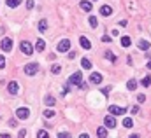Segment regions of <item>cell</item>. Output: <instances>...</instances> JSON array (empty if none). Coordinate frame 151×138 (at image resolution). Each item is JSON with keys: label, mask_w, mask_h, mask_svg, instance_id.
Here are the masks:
<instances>
[{"label": "cell", "mask_w": 151, "mask_h": 138, "mask_svg": "<svg viewBox=\"0 0 151 138\" xmlns=\"http://www.w3.org/2000/svg\"><path fill=\"white\" fill-rule=\"evenodd\" d=\"M19 49H21V53L27 54V56H32V53H33L32 44H30V42H27V40H23V42L19 44Z\"/></svg>", "instance_id": "1"}, {"label": "cell", "mask_w": 151, "mask_h": 138, "mask_svg": "<svg viewBox=\"0 0 151 138\" xmlns=\"http://www.w3.org/2000/svg\"><path fill=\"white\" fill-rule=\"evenodd\" d=\"M56 49H58L60 53H67V51L70 49V40H69V39H63V40H60V44L56 45Z\"/></svg>", "instance_id": "2"}, {"label": "cell", "mask_w": 151, "mask_h": 138, "mask_svg": "<svg viewBox=\"0 0 151 138\" xmlns=\"http://www.w3.org/2000/svg\"><path fill=\"white\" fill-rule=\"evenodd\" d=\"M39 72V63H28L25 66V74L27 75H35Z\"/></svg>", "instance_id": "3"}, {"label": "cell", "mask_w": 151, "mask_h": 138, "mask_svg": "<svg viewBox=\"0 0 151 138\" xmlns=\"http://www.w3.org/2000/svg\"><path fill=\"white\" fill-rule=\"evenodd\" d=\"M0 47H2V51L4 53H9V51H12V39H4L2 42H0Z\"/></svg>", "instance_id": "4"}, {"label": "cell", "mask_w": 151, "mask_h": 138, "mask_svg": "<svg viewBox=\"0 0 151 138\" xmlns=\"http://www.w3.org/2000/svg\"><path fill=\"white\" fill-rule=\"evenodd\" d=\"M28 116H30V110H28V108H18V110H16V117H18L19 121L28 119Z\"/></svg>", "instance_id": "5"}, {"label": "cell", "mask_w": 151, "mask_h": 138, "mask_svg": "<svg viewBox=\"0 0 151 138\" xmlns=\"http://www.w3.org/2000/svg\"><path fill=\"white\" fill-rule=\"evenodd\" d=\"M81 82H83V74H81V72H76L74 75L69 77V84H76V86H79Z\"/></svg>", "instance_id": "6"}, {"label": "cell", "mask_w": 151, "mask_h": 138, "mask_svg": "<svg viewBox=\"0 0 151 138\" xmlns=\"http://www.w3.org/2000/svg\"><path fill=\"white\" fill-rule=\"evenodd\" d=\"M125 112H126V108H123V107H118V105L109 107V114H113V116H121V114H125Z\"/></svg>", "instance_id": "7"}, {"label": "cell", "mask_w": 151, "mask_h": 138, "mask_svg": "<svg viewBox=\"0 0 151 138\" xmlns=\"http://www.w3.org/2000/svg\"><path fill=\"white\" fill-rule=\"evenodd\" d=\"M104 124H105V128H116V119H114V116H105Z\"/></svg>", "instance_id": "8"}, {"label": "cell", "mask_w": 151, "mask_h": 138, "mask_svg": "<svg viewBox=\"0 0 151 138\" xmlns=\"http://www.w3.org/2000/svg\"><path fill=\"white\" fill-rule=\"evenodd\" d=\"M18 86H19V84H18L16 80H12V82H9V86H7V91H9L11 95H18V89H19Z\"/></svg>", "instance_id": "9"}, {"label": "cell", "mask_w": 151, "mask_h": 138, "mask_svg": "<svg viewBox=\"0 0 151 138\" xmlns=\"http://www.w3.org/2000/svg\"><path fill=\"white\" fill-rule=\"evenodd\" d=\"M79 44H81V47H84V49H92V42L86 39V37H79Z\"/></svg>", "instance_id": "10"}, {"label": "cell", "mask_w": 151, "mask_h": 138, "mask_svg": "<svg viewBox=\"0 0 151 138\" xmlns=\"http://www.w3.org/2000/svg\"><path fill=\"white\" fill-rule=\"evenodd\" d=\"M90 82H92V84H100V82H102V75L97 74V72H93V74L90 75Z\"/></svg>", "instance_id": "11"}, {"label": "cell", "mask_w": 151, "mask_h": 138, "mask_svg": "<svg viewBox=\"0 0 151 138\" xmlns=\"http://www.w3.org/2000/svg\"><path fill=\"white\" fill-rule=\"evenodd\" d=\"M35 49H37L39 53H42V51H44V49H46V42H44V40H42V39H39V40L35 42Z\"/></svg>", "instance_id": "12"}, {"label": "cell", "mask_w": 151, "mask_h": 138, "mask_svg": "<svg viewBox=\"0 0 151 138\" xmlns=\"http://www.w3.org/2000/svg\"><path fill=\"white\" fill-rule=\"evenodd\" d=\"M92 2H88V0H83V2H81V9L84 11V12H90L92 11Z\"/></svg>", "instance_id": "13"}, {"label": "cell", "mask_w": 151, "mask_h": 138, "mask_svg": "<svg viewBox=\"0 0 151 138\" xmlns=\"http://www.w3.org/2000/svg\"><path fill=\"white\" fill-rule=\"evenodd\" d=\"M137 45H139V49H142V51H148V49L151 47V44H149L148 40H144V39H142V40H139V44H137Z\"/></svg>", "instance_id": "14"}, {"label": "cell", "mask_w": 151, "mask_h": 138, "mask_svg": "<svg viewBox=\"0 0 151 138\" xmlns=\"http://www.w3.org/2000/svg\"><path fill=\"white\" fill-rule=\"evenodd\" d=\"M100 14H102V16H111V14H113V9H111L109 5H102V7H100Z\"/></svg>", "instance_id": "15"}, {"label": "cell", "mask_w": 151, "mask_h": 138, "mask_svg": "<svg viewBox=\"0 0 151 138\" xmlns=\"http://www.w3.org/2000/svg\"><path fill=\"white\" fill-rule=\"evenodd\" d=\"M81 66L84 68V70H92V61L88 58H83L81 60Z\"/></svg>", "instance_id": "16"}, {"label": "cell", "mask_w": 151, "mask_h": 138, "mask_svg": "<svg viewBox=\"0 0 151 138\" xmlns=\"http://www.w3.org/2000/svg\"><path fill=\"white\" fill-rule=\"evenodd\" d=\"M39 32H48V21L46 19L39 21Z\"/></svg>", "instance_id": "17"}, {"label": "cell", "mask_w": 151, "mask_h": 138, "mask_svg": "<svg viewBox=\"0 0 151 138\" xmlns=\"http://www.w3.org/2000/svg\"><path fill=\"white\" fill-rule=\"evenodd\" d=\"M126 87L130 89V91H135V89H137V80H135V79H130V80L126 82Z\"/></svg>", "instance_id": "18"}, {"label": "cell", "mask_w": 151, "mask_h": 138, "mask_svg": "<svg viewBox=\"0 0 151 138\" xmlns=\"http://www.w3.org/2000/svg\"><path fill=\"white\" fill-rule=\"evenodd\" d=\"M121 45H123V47H128V45H130L132 44V40H130V37H121Z\"/></svg>", "instance_id": "19"}, {"label": "cell", "mask_w": 151, "mask_h": 138, "mask_svg": "<svg viewBox=\"0 0 151 138\" xmlns=\"http://www.w3.org/2000/svg\"><path fill=\"white\" fill-rule=\"evenodd\" d=\"M123 126H125V128H132V126H134V121H132L130 117H125V119H123Z\"/></svg>", "instance_id": "20"}, {"label": "cell", "mask_w": 151, "mask_h": 138, "mask_svg": "<svg viewBox=\"0 0 151 138\" xmlns=\"http://www.w3.org/2000/svg\"><path fill=\"white\" fill-rule=\"evenodd\" d=\"M44 101H46V105H48V107H53V105H55V98H53L51 95H48V96L44 98Z\"/></svg>", "instance_id": "21"}, {"label": "cell", "mask_w": 151, "mask_h": 138, "mask_svg": "<svg viewBox=\"0 0 151 138\" xmlns=\"http://www.w3.org/2000/svg\"><path fill=\"white\" fill-rule=\"evenodd\" d=\"M88 21H90V26H92V28H97V26H98V21H97V18H95V16H90V19H88Z\"/></svg>", "instance_id": "22"}, {"label": "cell", "mask_w": 151, "mask_h": 138, "mask_svg": "<svg viewBox=\"0 0 151 138\" xmlns=\"http://www.w3.org/2000/svg\"><path fill=\"white\" fill-rule=\"evenodd\" d=\"M44 117H46V119H51V117H55V110H51V108L44 110Z\"/></svg>", "instance_id": "23"}, {"label": "cell", "mask_w": 151, "mask_h": 138, "mask_svg": "<svg viewBox=\"0 0 151 138\" xmlns=\"http://www.w3.org/2000/svg\"><path fill=\"white\" fill-rule=\"evenodd\" d=\"M21 4V0H7V5L9 7H18Z\"/></svg>", "instance_id": "24"}, {"label": "cell", "mask_w": 151, "mask_h": 138, "mask_svg": "<svg viewBox=\"0 0 151 138\" xmlns=\"http://www.w3.org/2000/svg\"><path fill=\"white\" fill-rule=\"evenodd\" d=\"M141 84H142V86H144V87H148V86H149V84H151V77H149V75H146V77H144V79H142V80H141Z\"/></svg>", "instance_id": "25"}, {"label": "cell", "mask_w": 151, "mask_h": 138, "mask_svg": "<svg viewBox=\"0 0 151 138\" xmlns=\"http://www.w3.org/2000/svg\"><path fill=\"white\" fill-rule=\"evenodd\" d=\"M60 70H61V66H60V65H53V66H51V72H53L55 75H58Z\"/></svg>", "instance_id": "26"}, {"label": "cell", "mask_w": 151, "mask_h": 138, "mask_svg": "<svg viewBox=\"0 0 151 138\" xmlns=\"http://www.w3.org/2000/svg\"><path fill=\"white\" fill-rule=\"evenodd\" d=\"M97 135H98V136H107V129H105V128H98V129H97Z\"/></svg>", "instance_id": "27"}, {"label": "cell", "mask_w": 151, "mask_h": 138, "mask_svg": "<svg viewBox=\"0 0 151 138\" xmlns=\"http://www.w3.org/2000/svg\"><path fill=\"white\" fill-rule=\"evenodd\" d=\"M46 136H48V131H46V129L37 131V138H46Z\"/></svg>", "instance_id": "28"}, {"label": "cell", "mask_w": 151, "mask_h": 138, "mask_svg": "<svg viewBox=\"0 0 151 138\" xmlns=\"http://www.w3.org/2000/svg\"><path fill=\"white\" fill-rule=\"evenodd\" d=\"M105 58H107V60H111V61H116V56H114L111 51H107V53H105Z\"/></svg>", "instance_id": "29"}, {"label": "cell", "mask_w": 151, "mask_h": 138, "mask_svg": "<svg viewBox=\"0 0 151 138\" xmlns=\"http://www.w3.org/2000/svg\"><path fill=\"white\" fill-rule=\"evenodd\" d=\"M2 68H5V58L0 54V70H2Z\"/></svg>", "instance_id": "30"}, {"label": "cell", "mask_w": 151, "mask_h": 138, "mask_svg": "<svg viewBox=\"0 0 151 138\" xmlns=\"http://www.w3.org/2000/svg\"><path fill=\"white\" fill-rule=\"evenodd\" d=\"M33 0H27V9H33Z\"/></svg>", "instance_id": "31"}, {"label": "cell", "mask_w": 151, "mask_h": 138, "mask_svg": "<svg viewBox=\"0 0 151 138\" xmlns=\"http://www.w3.org/2000/svg\"><path fill=\"white\" fill-rule=\"evenodd\" d=\"M137 101H139V103H144V101H146V96H144V95H139V96H137Z\"/></svg>", "instance_id": "32"}, {"label": "cell", "mask_w": 151, "mask_h": 138, "mask_svg": "<svg viewBox=\"0 0 151 138\" xmlns=\"http://www.w3.org/2000/svg\"><path fill=\"white\" fill-rule=\"evenodd\" d=\"M102 42H111V37H109V35H104V37H102Z\"/></svg>", "instance_id": "33"}, {"label": "cell", "mask_w": 151, "mask_h": 138, "mask_svg": "<svg viewBox=\"0 0 151 138\" xmlns=\"http://www.w3.org/2000/svg\"><path fill=\"white\" fill-rule=\"evenodd\" d=\"M109 91H111V87H104L102 93H104V95H109Z\"/></svg>", "instance_id": "34"}, {"label": "cell", "mask_w": 151, "mask_h": 138, "mask_svg": "<svg viewBox=\"0 0 151 138\" xmlns=\"http://www.w3.org/2000/svg\"><path fill=\"white\" fill-rule=\"evenodd\" d=\"M148 68H149V70H151V61H148Z\"/></svg>", "instance_id": "35"}]
</instances>
